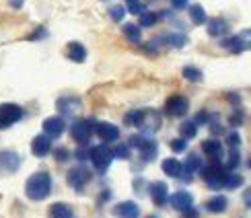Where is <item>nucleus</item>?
<instances>
[{"label":"nucleus","instance_id":"1","mask_svg":"<svg viewBox=\"0 0 251 218\" xmlns=\"http://www.w3.org/2000/svg\"><path fill=\"white\" fill-rule=\"evenodd\" d=\"M25 194L29 200L41 202L51 194V175L48 171H37L25 181Z\"/></svg>","mask_w":251,"mask_h":218},{"label":"nucleus","instance_id":"2","mask_svg":"<svg viewBox=\"0 0 251 218\" xmlns=\"http://www.w3.org/2000/svg\"><path fill=\"white\" fill-rule=\"evenodd\" d=\"M200 173H202V179L206 181L208 188H210V190H221V188H225V179L228 175V169L225 167V165L218 163V161H212V165L202 167Z\"/></svg>","mask_w":251,"mask_h":218},{"label":"nucleus","instance_id":"3","mask_svg":"<svg viewBox=\"0 0 251 218\" xmlns=\"http://www.w3.org/2000/svg\"><path fill=\"white\" fill-rule=\"evenodd\" d=\"M89 159L93 163V167L97 169V173H105L113 161V152L109 146H105V144H99V146L89 150Z\"/></svg>","mask_w":251,"mask_h":218},{"label":"nucleus","instance_id":"4","mask_svg":"<svg viewBox=\"0 0 251 218\" xmlns=\"http://www.w3.org/2000/svg\"><path fill=\"white\" fill-rule=\"evenodd\" d=\"M23 107L17 103H2L0 105V128H10L13 123L23 120Z\"/></svg>","mask_w":251,"mask_h":218},{"label":"nucleus","instance_id":"5","mask_svg":"<svg viewBox=\"0 0 251 218\" xmlns=\"http://www.w3.org/2000/svg\"><path fill=\"white\" fill-rule=\"evenodd\" d=\"M93 128H95V121L93 120H78V121L72 123L70 136L75 138L78 144H87L93 136Z\"/></svg>","mask_w":251,"mask_h":218},{"label":"nucleus","instance_id":"6","mask_svg":"<svg viewBox=\"0 0 251 218\" xmlns=\"http://www.w3.org/2000/svg\"><path fill=\"white\" fill-rule=\"evenodd\" d=\"M187 109H190V103H187V99L183 95H173V97L167 99V103H165L167 116H173V118L185 116Z\"/></svg>","mask_w":251,"mask_h":218},{"label":"nucleus","instance_id":"7","mask_svg":"<svg viewBox=\"0 0 251 218\" xmlns=\"http://www.w3.org/2000/svg\"><path fill=\"white\" fill-rule=\"evenodd\" d=\"M66 179H68V185H72V188H75L76 192H80V190L89 183V179H91V171H89L87 167H82V165H78V167H75V169H70V171H68Z\"/></svg>","mask_w":251,"mask_h":218},{"label":"nucleus","instance_id":"8","mask_svg":"<svg viewBox=\"0 0 251 218\" xmlns=\"http://www.w3.org/2000/svg\"><path fill=\"white\" fill-rule=\"evenodd\" d=\"M93 132H95L103 142H116L120 138V128L113 126V123H109V121H99V123L95 121Z\"/></svg>","mask_w":251,"mask_h":218},{"label":"nucleus","instance_id":"9","mask_svg":"<svg viewBox=\"0 0 251 218\" xmlns=\"http://www.w3.org/2000/svg\"><path fill=\"white\" fill-rule=\"evenodd\" d=\"M66 130V121L64 118H60V116H51L48 120H44V134L50 138H58L62 136Z\"/></svg>","mask_w":251,"mask_h":218},{"label":"nucleus","instance_id":"10","mask_svg":"<svg viewBox=\"0 0 251 218\" xmlns=\"http://www.w3.org/2000/svg\"><path fill=\"white\" fill-rule=\"evenodd\" d=\"M113 214L118 218H140V208L136 202H120L113 206Z\"/></svg>","mask_w":251,"mask_h":218},{"label":"nucleus","instance_id":"11","mask_svg":"<svg viewBox=\"0 0 251 218\" xmlns=\"http://www.w3.org/2000/svg\"><path fill=\"white\" fill-rule=\"evenodd\" d=\"M169 202H171V206L175 210H179V212H183V210H187V208H192L194 206V195L190 194V192H175L171 198H169Z\"/></svg>","mask_w":251,"mask_h":218},{"label":"nucleus","instance_id":"12","mask_svg":"<svg viewBox=\"0 0 251 218\" xmlns=\"http://www.w3.org/2000/svg\"><path fill=\"white\" fill-rule=\"evenodd\" d=\"M80 109V99L78 97H60L58 99V111L62 116H76V111Z\"/></svg>","mask_w":251,"mask_h":218},{"label":"nucleus","instance_id":"13","mask_svg":"<svg viewBox=\"0 0 251 218\" xmlns=\"http://www.w3.org/2000/svg\"><path fill=\"white\" fill-rule=\"evenodd\" d=\"M51 150V138L46 136V134H41V136H35L33 142H31V152L35 154V157H46V154H50Z\"/></svg>","mask_w":251,"mask_h":218},{"label":"nucleus","instance_id":"14","mask_svg":"<svg viewBox=\"0 0 251 218\" xmlns=\"http://www.w3.org/2000/svg\"><path fill=\"white\" fill-rule=\"evenodd\" d=\"M0 167L6 169L8 173H15L21 167V157L15 150H4L0 152Z\"/></svg>","mask_w":251,"mask_h":218},{"label":"nucleus","instance_id":"15","mask_svg":"<svg viewBox=\"0 0 251 218\" xmlns=\"http://www.w3.org/2000/svg\"><path fill=\"white\" fill-rule=\"evenodd\" d=\"M149 194H151V198L156 206H163L167 202V198H169V190H167V185L163 181H154L151 183V188H149Z\"/></svg>","mask_w":251,"mask_h":218},{"label":"nucleus","instance_id":"16","mask_svg":"<svg viewBox=\"0 0 251 218\" xmlns=\"http://www.w3.org/2000/svg\"><path fill=\"white\" fill-rule=\"evenodd\" d=\"M202 150H204V154L210 161H221L223 159V144L218 142V140H214V138H210V140H204V144H202Z\"/></svg>","mask_w":251,"mask_h":218},{"label":"nucleus","instance_id":"17","mask_svg":"<svg viewBox=\"0 0 251 218\" xmlns=\"http://www.w3.org/2000/svg\"><path fill=\"white\" fill-rule=\"evenodd\" d=\"M66 56H68V60L80 64V62L87 60V48L82 44H78V41H70V44L66 46Z\"/></svg>","mask_w":251,"mask_h":218},{"label":"nucleus","instance_id":"18","mask_svg":"<svg viewBox=\"0 0 251 218\" xmlns=\"http://www.w3.org/2000/svg\"><path fill=\"white\" fill-rule=\"evenodd\" d=\"M208 23V35L210 37H225L228 33V23L225 19H210V21H206Z\"/></svg>","mask_w":251,"mask_h":218},{"label":"nucleus","instance_id":"19","mask_svg":"<svg viewBox=\"0 0 251 218\" xmlns=\"http://www.w3.org/2000/svg\"><path fill=\"white\" fill-rule=\"evenodd\" d=\"M161 126V118L156 111H144V120L140 123V128L144 130V134H152L154 130H159Z\"/></svg>","mask_w":251,"mask_h":218},{"label":"nucleus","instance_id":"20","mask_svg":"<svg viewBox=\"0 0 251 218\" xmlns=\"http://www.w3.org/2000/svg\"><path fill=\"white\" fill-rule=\"evenodd\" d=\"M138 150H140L142 161H144V163H151V161H154V159H156V152H159V146H156V142H154V140L146 138V140H144V144H142V146H140Z\"/></svg>","mask_w":251,"mask_h":218},{"label":"nucleus","instance_id":"21","mask_svg":"<svg viewBox=\"0 0 251 218\" xmlns=\"http://www.w3.org/2000/svg\"><path fill=\"white\" fill-rule=\"evenodd\" d=\"M161 167H163V173L169 175V177H179L183 171V163H179L177 159H165Z\"/></svg>","mask_w":251,"mask_h":218},{"label":"nucleus","instance_id":"22","mask_svg":"<svg viewBox=\"0 0 251 218\" xmlns=\"http://www.w3.org/2000/svg\"><path fill=\"white\" fill-rule=\"evenodd\" d=\"M50 216L51 218H75V212H72V208L68 204H51L50 206Z\"/></svg>","mask_w":251,"mask_h":218},{"label":"nucleus","instance_id":"23","mask_svg":"<svg viewBox=\"0 0 251 218\" xmlns=\"http://www.w3.org/2000/svg\"><path fill=\"white\" fill-rule=\"evenodd\" d=\"M226 206H228V200L225 198V195H214V198H210L206 202V208L210 210L212 214H221L226 210Z\"/></svg>","mask_w":251,"mask_h":218},{"label":"nucleus","instance_id":"24","mask_svg":"<svg viewBox=\"0 0 251 218\" xmlns=\"http://www.w3.org/2000/svg\"><path fill=\"white\" fill-rule=\"evenodd\" d=\"M190 19H192V23H194V25H202V23H206L208 17H206V10L202 8V4H192V6H190Z\"/></svg>","mask_w":251,"mask_h":218},{"label":"nucleus","instance_id":"25","mask_svg":"<svg viewBox=\"0 0 251 218\" xmlns=\"http://www.w3.org/2000/svg\"><path fill=\"white\" fill-rule=\"evenodd\" d=\"M124 35L128 37V41H132V44H140L142 31H140V27H138V25L128 23V25H124Z\"/></svg>","mask_w":251,"mask_h":218},{"label":"nucleus","instance_id":"26","mask_svg":"<svg viewBox=\"0 0 251 218\" xmlns=\"http://www.w3.org/2000/svg\"><path fill=\"white\" fill-rule=\"evenodd\" d=\"M142 120H144V111L142 109H132V111H128L124 116V121L128 123V126H138L140 128Z\"/></svg>","mask_w":251,"mask_h":218},{"label":"nucleus","instance_id":"27","mask_svg":"<svg viewBox=\"0 0 251 218\" xmlns=\"http://www.w3.org/2000/svg\"><path fill=\"white\" fill-rule=\"evenodd\" d=\"M163 39L167 41V46H171V48H183L187 44V37L183 33H167V35H163Z\"/></svg>","mask_w":251,"mask_h":218},{"label":"nucleus","instance_id":"28","mask_svg":"<svg viewBox=\"0 0 251 218\" xmlns=\"http://www.w3.org/2000/svg\"><path fill=\"white\" fill-rule=\"evenodd\" d=\"M179 134H181V138H185V140L196 138V134H198V126H196L194 121H183L181 126H179Z\"/></svg>","mask_w":251,"mask_h":218},{"label":"nucleus","instance_id":"29","mask_svg":"<svg viewBox=\"0 0 251 218\" xmlns=\"http://www.w3.org/2000/svg\"><path fill=\"white\" fill-rule=\"evenodd\" d=\"M223 48H226L228 51H233V54H241V51H243L241 41H239V37H237V35L226 37V39L223 41Z\"/></svg>","mask_w":251,"mask_h":218},{"label":"nucleus","instance_id":"30","mask_svg":"<svg viewBox=\"0 0 251 218\" xmlns=\"http://www.w3.org/2000/svg\"><path fill=\"white\" fill-rule=\"evenodd\" d=\"M181 74L185 80H190V82H198V80H202V70H198L196 66H185L181 70Z\"/></svg>","mask_w":251,"mask_h":218},{"label":"nucleus","instance_id":"31","mask_svg":"<svg viewBox=\"0 0 251 218\" xmlns=\"http://www.w3.org/2000/svg\"><path fill=\"white\" fill-rule=\"evenodd\" d=\"M243 185V177L239 173H228L226 175V179H225V188L228 190H237V188H241Z\"/></svg>","mask_w":251,"mask_h":218},{"label":"nucleus","instance_id":"32","mask_svg":"<svg viewBox=\"0 0 251 218\" xmlns=\"http://www.w3.org/2000/svg\"><path fill=\"white\" fill-rule=\"evenodd\" d=\"M111 152H113V159H122V161L130 159V146H128V144H118V146L113 148Z\"/></svg>","mask_w":251,"mask_h":218},{"label":"nucleus","instance_id":"33","mask_svg":"<svg viewBox=\"0 0 251 218\" xmlns=\"http://www.w3.org/2000/svg\"><path fill=\"white\" fill-rule=\"evenodd\" d=\"M156 23V15L151 13V10H144V13H140V25L138 27H152Z\"/></svg>","mask_w":251,"mask_h":218},{"label":"nucleus","instance_id":"34","mask_svg":"<svg viewBox=\"0 0 251 218\" xmlns=\"http://www.w3.org/2000/svg\"><path fill=\"white\" fill-rule=\"evenodd\" d=\"M109 17H111V21L120 23V21H124V17H126V8H124L122 4H113V6L109 8Z\"/></svg>","mask_w":251,"mask_h":218},{"label":"nucleus","instance_id":"35","mask_svg":"<svg viewBox=\"0 0 251 218\" xmlns=\"http://www.w3.org/2000/svg\"><path fill=\"white\" fill-rule=\"evenodd\" d=\"M239 163H241V154H239L237 148H231L228 152V163H226V169H237Z\"/></svg>","mask_w":251,"mask_h":218},{"label":"nucleus","instance_id":"36","mask_svg":"<svg viewBox=\"0 0 251 218\" xmlns=\"http://www.w3.org/2000/svg\"><path fill=\"white\" fill-rule=\"evenodd\" d=\"M237 37H239V41H241V48H243V51H245V49H251V29L241 31V33H239Z\"/></svg>","mask_w":251,"mask_h":218},{"label":"nucleus","instance_id":"37","mask_svg":"<svg viewBox=\"0 0 251 218\" xmlns=\"http://www.w3.org/2000/svg\"><path fill=\"white\" fill-rule=\"evenodd\" d=\"M226 142H228V146H231V148H239V146H241V136H239L237 132H231L226 136Z\"/></svg>","mask_w":251,"mask_h":218},{"label":"nucleus","instance_id":"38","mask_svg":"<svg viewBox=\"0 0 251 218\" xmlns=\"http://www.w3.org/2000/svg\"><path fill=\"white\" fill-rule=\"evenodd\" d=\"M185 148H187V140L185 138H179V140L171 142V150L173 152H185Z\"/></svg>","mask_w":251,"mask_h":218},{"label":"nucleus","instance_id":"39","mask_svg":"<svg viewBox=\"0 0 251 218\" xmlns=\"http://www.w3.org/2000/svg\"><path fill=\"white\" fill-rule=\"evenodd\" d=\"M128 13H132V15H140V13H144V6L138 2V0H132V2H128Z\"/></svg>","mask_w":251,"mask_h":218},{"label":"nucleus","instance_id":"40","mask_svg":"<svg viewBox=\"0 0 251 218\" xmlns=\"http://www.w3.org/2000/svg\"><path fill=\"white\" fill-rule=\"evenodd\" d=\"M46 35H48V31H46L44 27H39V29L33 31V33H31L27 39H29V41H35V39H41V37H46Z\"/></svg>","mask_w":251,"mask_h":218},{"label":"nucleus","instance_id":"41","mask_svg":"<svg viewBox=\"0 0 251 218\" xmlns=\"http://www.w3.org/2000/svg\"><path fill=\"white\" fill-rule=\"evenodd\" d=\"M144 136H142V134H138V136H132L130 138V144H128V146H136V148H140L142 146V144H144Z\"/></svg>","mask_w":251,"mask_h":218},{"label":"nucleus","instance_id":"42","mask_svg":"<svg viewBox=\"0 0 251 218\" xmlns=\"http://www.w3.org/2000/svg\"><path fill=\"white\" fill-rule=\"evenodd\" d=\"M208 118H210V116H208V113H206V111H200V113H198V116H196L194 123H196V126H200V123H208V121H210V120H208Z\"/></svg>","mask_w":251,"mask_h":218},{"label":"nucleus","instance_id":"43","mask_svg":"<svg viewBox=\"0 0 251 218\" xmlns=\"http://www.w3.org/2000/svg\"><path fill=\"white\" fill-rule=\"evenodd\" d=\"M68 157H70V152H68L66 148H58V150H56V159H58V161H66Z\"/></svg>","mask_w":251,"mask_h":218},{"label":"nucleus","instance_id":"44","mask_svg":"<svg viewBox=\"0 0 251 218\" xmlns=\"http://www.w3.org/2000/svg\"><path fill=\"white\" fill-rule=\"evenodd\" d=\"M75 157H76L78 161H87V159H89V150H87V148H78Z\"/></svg>","mask_w":251,"mask_h":218},{"label":"nucleus","instance_id":"45","mask_svg":"<svg viewBox=\"0 0 251 218\" xmlns=\"http://www.w3.org/2000/svg\"><path fill=\"white\" fill-rule=\"evenodd\" d=\"M228 121H231V126H241V121H243V120H241V113H233Z\"/></svg>","mask_w":251,"mask_h":218},{"label":"nucleus","instance_id":"46","mask_svg":"<svg viewBox=\"0 0 251 218\" xmlns=\"http://www.w3.org/2000/svg\"><path fill=\"white\" fill-rule=\"evenodd\" d=\"M171 4H173V8L181 10V8H185V6H187V0H171Z\"/></svg>","mask_w":251,"mask_h":218},{"label":"nucleus","instance_id":"47","mask_svg":"<svg viewBox=\"0 0 251 218\" xmlns=\"http://www.w3.org/2000/svg\"><path fill=\"white\" fill-rule=\"evenodd\" d=\"M243 202H245L247 208H251V188L245 190V194H243Z\"/></svg>","mask_w":251,"mask_h":218},{"label":"nucleus","instance_id":"48","mask_svg":"<svg viewBox=\"0 0 251 218\" xmlns=\"http://www.w3.org/2000/svg\"><path fill=\"white\" fill-rule=\"evenodd\" d=\"M183 218H198V210H194V208L183 210Z\"/></svg>","mask_w":251,"mask_h":218},{"label":"nucleus","instance_id":"49","mask_svg":"<svg viewBox=\"0 0 251 218\" xmlns=\"http://www.w3.org/2000/svg\"><path fill=\"white\" fill-rule=\"evenodd\" d=\"M8 4L13 8H21V6H23V0H8Z\"/></svg>","mask_w":251,"mask_h":218},{"label":"nucleus","instance_id":"50","mask_svg":"<svg viewBox=\"0 0 251 218\" xmlns=\"http://www.w3.org/2000/svg\"><path fill=\"white\" fill-rule=\"evenodd\" d=\"M126 2H132V0H126Z\"/></svg>","mask_w":251,"mask_h":218}]
</instances>
